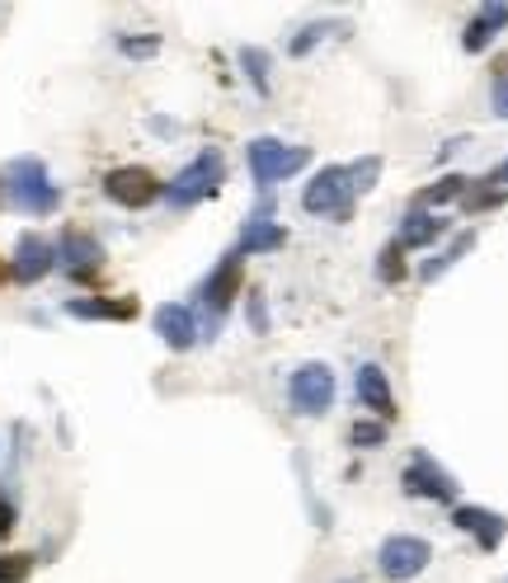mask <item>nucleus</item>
Instances as JSON below:
<instances>
[{
  "label": "nucleus",
  "instance_id": "393cba45",
  "mask_svg": "<svg viewBox=\"0 0 508 583\" xmlns=\"http://www.w3.org/2000/svg\"><path fill=\"white\" fill-rule=\"evenodd\" d=\"M118 52H122V57H155V52H161V39H155V33H147V39H132V33H122Z\"/></svg>",
  "mask_w": 508,
  "mask_h": 583
},
{
  "label": "nucleus",
  "instance_id": "473e14b6",
  "mask_svg": "<svg viewBox=\"0 0 508 583\" xmlns=\"http://www.w3.org/2000/svg\"><path fill=\"white\" fill-rule=\"evenodd\" d=\"M0 278H10V269H6V263H0Z\"/></svg>",
  "mask_w": 508,
  "mask_h": 583
},
{
  "label": "nucleus",
  "instance_id": "aec40b11",
  "mask_svg": "<svg viewBox=\"0 0 508 583\" xmlns=\"http://www.w3.org/2000/svg\"><path fill=\"white\" fill-rule=\"evenodd\" d=\"M471 245H476V231H462V236H457V240H452V245H447V250H443V255H437L433 263H424V273H419V278H424V282H433L437 273H447V269H452V263H457V259H462V255L471 250Z\"/></svg>",
  "mask_w": 508,
  "mask_h": 583
},
{
  "label": "nucleus",
  "instance_id": "a211bd4d",
  "mask_svg": "<svg viewBox=\"0 0 508 583\" xmlns=\"http://www.w3.org/2000/svg\"><path fill=\"white\" fill-rule=\"evenodd\" d=\"M504 24H508V6H485V10L476 14V20L466 24L462 47H466V52H485L489 43L499 39V29H504Z\"/></svg>",
  "mask_w": 508,
  "mask_h": 583
},
{
  "label": "nucleus",
  "instance_id": "c756f323",
  "mask_svg": "<svg viewBox=\"0 0 508 583\" xmlns=\"http://www.w3.org/2000/svg\"><path fill=\"white\" fill-rule=\"evenodd\" d=\"M250 325H255V334H269V311H264V296L259 292H250Z\"/></svg>",
  "mask_w": 508,
  "mask_h": 583
},
{
  "label": "nucleus",
  "instance_id": "cd10ccee",
  "mask_svg": "<svg viewBox=\"0 0 508 583\" xmlns=\"http://www.w3.org/2000/svg\"><path fill=\"white\" fill-rule=\"evenodd\" d=\"M321 39H325V24H311V29H302V39L292 43V57H306V52H311L315 43H321Z\"/></svg>",
  "mask_w": 508,
  "mask_h": 583
},
{
  "label": "nucleus",
  "instance_id": "6ab92c4d",
  "mask_svg": "<svg viewBox=\"0 0 508 583\" xmlns=\"http://www.w3.org/2000/svg\"><path fill=\"white\" fill-rule=\"evenodd\" d=\"M471 188V180H462V174H443V180H437L433 188H424L419 193V212H429V207H443V203H452V198H462V193Z\"/></svg>",
  "mask_w": 508,
  "mask_h": 583
},
{
  "label": "nucleus",
  "instance_id": "1a4fd4ad",
  "mask_svg": "<svg viewBox=\"0 0 508 583\" xmlns=\"http://www.w3.org/2000/svg\"><path fill=\"white\" fill-rule=\"evenodd\" d=\"M52 269H57V245H47L43 236H20V245H14V259H10V278L24 282V288H33V282H43Z\"/></svg>",
  "mask_w": 508,
  "mask_h": 583
},
{
  "label": "nucleus",
  "instance_id": "f257e3e1",
  "mask_svg": "<svg viewBox=\"0 0 508 583\" xmlns=\"http://www.w3.org/2000/svg\"><path fill=\"white\" fill-rule=\"evenodd\" d=\"M0 198L14 203L20 212H33V217H47V212H57L62 193L47 180V165L24 155V161H10L6 174H0Z\"/></svg>",
  "mask_w": 508,
  "mask_h": 583
},
{
  "label": "nucleus",
  "instance_id": "39448f33",
  "mask_svg": "<svg viewBox=\"0 0 508 583\" xmlns=\"http://www.w3.org/2000/svg\"><path fill=\"white\" fill-rule=\"evenodd\" d=\"M104 193H109V203H118V207L142 212V207H151L155 198H161L165 184L155 180L147 165H118V170L104 174Z\"/></svg>",
  "mask_w": 508,
  "mask_h": 583
},
{
  "label": "nucleus",
  "instance_id": "5701e85b",
  "mask_svg": "<svg viewBox=\"0 0 508 583\" xmlns=\"http://www.w3.org/2000/svg\"><path fill=\"white\" fill-rule=\"evenodd\" d=\"M29 574H33V555H24V551L0 555V583H24Z\"/></svg>",
  "mask_w": 508,
  "mask_h": 583
},
{
  "label": "nucleus",
  "instance_id": "bb28decb",
  "mask_svg": "<svg viewBox=\"0 0 508 583\" xmlns=\"http://www.w3.org/2000/svg\"><path fill=\"white\" fill-rule=\"evenodd\" d=\"M504 203V188H466L462 193V207L466 212H489V207H499Z\"/></svg>",
  "mask_w": 508,
  "mask_h": 583
},
{
  "label": "nucleus",
  "instance_id": "0eeeda50",
  "mask_svg": "<svg viewBox=\"0 0 508 583\" xmlns=\"http://www.w3.org/2000/svg\"><path fill=\"white\" fill-rule=\"evenodd\" d=\"M288 396L296 404V414H325L335 404V373L325 363H302L288 381Z\"/></svg>",
  "mask_w": 508,
  "mask_h": 583
},
{
  "label": "nucleus",
  "instance_id": "4be33fe9",
  "mask_svg": "<svg viewBox=\"0 0 508 583\" xmlns=\"http://www.w3.org/2000/svg\"><path fill=\"white\" fill-rule=\"evenodd\" d=\"M348 438H354V447H381V443H387V423H381V419H358L354 429H348Z\"/></svg>",
  "mask_w": 508,
  "mask_h": 583
},
{
  "label": "nucleus",
  "instance_id": "2eb2a0df",
  "mask_svg": "<svg viewBox=\"0 0 508 583\" xmlns=\"http://www.w3.org/2000/svg\"><path fill=\"white\" fill-rule=\"evenodd\" d=\"M283 240H288V231L269 217V203H264L250 222H245V236H240V250H236V255H240V259H245V255H273V250H283Z\"/></svg>",
  "mask_w": 508,
  "mask_h": 583
},
{
  "label": "nucleus",
  "instance_id": "ddd939ff",
  "mask_svg": "<svg viewBox=\"0 0 508 583\" xmlns=\"http://www.w3.org/2000/svg\"><path fill=\"white\" fill-rule=\"evenodd\" d=\"M57 259L66 263V273L72 278H95L104 269V245L85 231H66L62 245H57Z\"/></svg>",
  "mask_w": 508,
  "mask_h": 583
},
{
  "label": "nucleus",
  "instance_id": "6e6552de",
  "mask_svg": "<svg viewBox=\"0 0 508 583\" xmlns=\"http://www.w3.org/2000/svg\"><path fill=\"white\" fill-rule=\"evenodd\" d=\"M406 489L414 494V499H433V504H452L457 499V481H452V475L443 471L433 462L429 452H414V462L406 466Z\"/></svg>",
  "mask_w": 508,
  "mask_h": 583
},
{
  "label": "nucleus",
  "instance_id": "423d86ee",
  "mask_svg": "<svg viewBox=\"0 0 508 583\" xmlns=\"http://www.w3.org/2000/svg\"><path fill=\"white\" fill-rule=\"evenodd\" d=\"M429 560H433V546L424 537H387V541H381V551H377L381 574H387L391 583L419 579L429 570Z\"/></svg>",
  "mask_w": 508,
  "mask_h": 583
},
{
  "label": "nucleus",
  "instance_id": "f3484780",
  "mask_svg": "<svg viewBox=\"0 0 508 583\" xmlns=\"http://www.w3.org/2000/svg\"><path fill=\"white\" fill-rule=\"evenodd\" d=\"M437 236H447V222L443 217H433V212H410L406 222H400V236H396V245L400 250H424V245H433Z\"/></svg>",
  "mask_w": 508,
  "mask_h": 583
},
{
  "label": "nucleus",
  "instance_id": "dca6fc26",
  "mask_svg": "<svg viewBox=\"0 0 508 583\" xmlns=\"http://www.w3.org/2000/svg\"><path fill=\"white\" fill-rule=\"evenodd\" d=\"M66 315H76V321H132L137 302L132 296H72Z\"/></svg>",
  "mask_w": 508,
  "mask_h": 583
},
{
  "label": "nucleus",
  "instance_id": "c85d7f7f",
  "mask_svg": "<svg viewBox=\"0 0 508 583\" xmlns=\"http://www.w3.org/2000/svg\"><path fill=\"white\" fill-rule=\"evenodd\" d=\"M495 114L508 118V62H499V80H495Z\"/></svg>",
  "mask_w": 508,
  "mask_h": 583
},
{
  "label": "nucleus",
  "instance_id": "4468645a",
  "mask_svg": "<svg viewBox=\"0 0 508 583\" xmlns=\"http://www.w3.org/2000/svg\"><path fill=\"white\" fill-rule=\"evenodd\" d=\"M155 334H161V339H165L174 353L194 348V344H198V321H194V311L165 302L161 311H155Z\"/></svg>",
  "mask_w": 508,
  "mask_h": 583
},
{
  "label": "nucleus",
  "instance_id": "f8f14e48",
  "mask_svg": "<svg viewBox=\"0 0 508 583\" xmlns=\"http://www.w3.org/2000/svg\"><path fill=\"white\" fill-rule=\"evenodd\" d=\"M354 391H358V404H363V410H372L381 423H391V419H396V396H391V381H387V373H381L377 363H363V367H358V377H354Z\"/></svg>",
  "mask_w": 508,
  "mask_h": 583
},
{
  "label": "nucleus",
  "instance_id": "9b49d317",
  "mask_svg": "<svg viewBox=\"0 0 508 583\" xmlns=\"http://www.w3.org/2000/svg\"><path fill=\"white\" fill-rule=\"evenodd\" d=\"M452 522H457V532L476 537L480 551H499L504 537H508V518L504 514H489V508H476V504H462L457 514H452Z\"/></svg>",
  "mask_w": 508,
  "mask_h": 583
},
{
  "label": "nucleus",
  "instance_id": "2f4dec72",
  "mask_svg": "<svg viewBox=\"0 0 508 583\" xmlns=\"http://www.w3.org/2000/svg\"><path fill=\"white\" fill-rule=\"evenodd\" d=\"M495 184H508V161H504V165L495 170Z\"/></svg>",
  "mask_w": 508,
  "mask_h": 583
},
{
  "label": "nucleus",
  "instance_id": "9d476101",
  "mask_svg": "<svg viewBox=\"0 0 508 583\" xmlns=\"http://www.w3.org/2000/svg\"><path fill=\"white\" fill-rule=\"evenodd\" d=\"M240 282H245V263H240V255L231 250V255H226L217 269H213V278L203 282V292H198L203 306L213 311V315H226V306H231L236 296H240Z\"/></svg>",
  "mask_w": 508,
  "mask_h": 583
},
{
  "label": "nucleus",
  "instance_id": "f03ea898",
  "mask_svg": "<svg viewBox=\"0 0 508 583\" xmlns=\"http://www.w3.org/2000/svg\"><path fill=\"white\" fill-rule=\"evenodd\" d=\"M221 180H226V161H221V151L207 147L165 184V203L184 212V207H194L203 198H213V193L221 188Z\"/></svg>",
  "mask_w": 508,
  "mask_h": 583
},
{
  "label": "nucleus",
  "instance_id": "b1692460",
  "mask_svg": "<svg viewBox=\"0 0 508 583\" xmlns=\"http://www.w3.org/2000/svg\"><path fill=\"white\" fill-rule=\"evenodd\" d=\"M377 278H381V282H400V278H406V259H400V245H396V240L387 245V250H381Z\"/></svg>",
  "mask_w": 508,
  "mask_h": 583
},
{
  "label": "nucleus",
  "instance_id": "20e7f679",
  "mask_svg": "<svg viewBox=\"0 0 508 583\" xmlns=\"http://www.w3.org/2000/svg\"><path fill=\"white\" fill-rule=\"evenodd\" d=\"M302 207L311 217H348L354 207V180H348V165H325L315 180L302 188Z\"/></svg>",
  "mask_w": 508,
  "mask_h": 583
},
{
  "label": "nucleus",
  "instance_id": "7ed1b4c3",
  "mask_svg": "<svg viewBox=\"0 0 508 583\" xmlns=\"http://www.w3.org/2000/svg\"><path fill=\"white\" fill-rule=\"evenodd\" d=\"M245 161H250L255 184L269 188L278 180H288V174L306 170L311 165V151L306 147H288V141H278V137H255L250 147H245Z\"/></svg>",
  "mask_w": 508,
  "mask_h": 583
},
{
  "label": "nucleus",
  "instance_id": "a878e982",
  "mask_svg": "<svg viewBox=\"0 0 508 583\" xmlns=\"http://www.w3.org/2000/svg\"><path fill=\"white\" fill-rule=\"evenodd\" d=\"M377 174H381V161L377 155H367V161H358V165H348V180H354V193H367L377 184Z\"/></svg>",
  "mask_w": 508,
  "mask_h": 583
},
{
  "label": "nucleus",
  "instance_id": "412c9836",
  "mask_svg": "<svg viewBox=\"0 0 508 583\" xmlns=\"http://www.w3.org/2000/svg\"><path fill=\"white\" fill-rule=\"evenodd\" d=\"M240 66H245V76L255 80V90L269 95V57H264V52H259V47H245V52H240Z\"/></svg>",
  "mask_w": 508,
  "mask_h": 583
},
{
  "label": "nucleus",
  "instance_id": "7c9ffc66",
  "mask_svg": "<svg viewBox=\"0 0 508 583\" xmlns=\"http://www.w3.org/2000/svg\"><path fill=\"white\" fill-rule=\"evenodd\" d=\"M14 518H20V514H14V504H10V499H0V537H10V532H14Z\"/></svg>",
  "mask_w": 508,
  "mask_h": 583
}]
</instances>
